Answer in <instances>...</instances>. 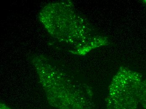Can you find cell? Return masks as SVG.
<instances>
[{"instance_id": "7a4b0ae2", "label": "cell", "mask_w": 146, "mask_h": 109, "mask_svg": "<svg viewBox=\"0 0 146 109\" xmlns=\"http://www.w3.org/2000/svg\"><path fill=\"white\" fill-rule=\"evenodd\" d=\"M139 104L144 108L146 109V79L145 80L142 81L140 92Z\"/></svg>"}, {"instance_id": "3957f363", "label": "cell", "mask_w": 146, "mask_h": 109, "mask_svg": "<svg viewBox=\"0 0 146 109\" xmlns=\"http://www.w3.org/2000/svg\"><path fill=\"white\" fill-rule=\"evenodd\" d=\"M145 3L146 4V1H145Z\"/></svg>"}, {"instance_id": "6da1fadb", "label": "cell", "mask_w": 146, "mask_h": 109, "mask_svg": "<svg viewBox=\"0 0 146 109\" xmlns=\"http://www.w3.org/2000/svg\"><path fill=\"white\" fill-rule=\"evenodd\" d=\"M143 81L140 74L131 71L125 73V86L112 87L107 98L106 109H137Z\"/></svg>"}]
</instances>
